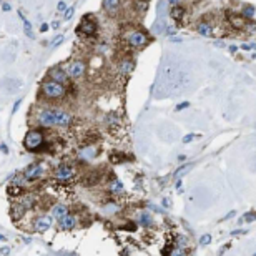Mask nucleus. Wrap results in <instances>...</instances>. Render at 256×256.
I'll list each match as a JSON object with an SVG mask.
<instances>
[{"label": "nucleus", "instance_id": "1", "mask_svg": "<svg viewBox=\"0 0 256 256\" xmlns=\"http://www.w3.org/2000/svg\"><path fill=\"white\" fill-rule=\"evenodd\" d=\"M42 95L47 100H62L67 95V88L63 85H60L58 82H53L48 78L42 83Z\"/></svg>", "mask_w": 256, "mask_h": 256}, {"label": "nucleus", "instance_id": "2", "mask_svg": "<svg viewBox=\"0 0 256 256\" xmlns=\"http://www.w3.org/2000/svg\"><path fill=\"white\" fill-rule=\"evenodd\" d=\"M43 143V133L42 130H30L27 131L25 140H23V145H25L27 150L30 151H37V148H40V145Z\"/></svg>", "mask_w": 256, "mask_h": 256}, {"label": "nucleus", "instance_id": "3", "mask_svg": "<svg viewBox=\"0 0 256 256\" xmlns=\"http://www.w3.org/2000/svg\"><path fill=\"white\" fill-rule=\"evenodd\" d=\"M37 122L43 126L57 125V108H40L37 112Z\"/></svg>", "mask_w": 256, "mask_h": 256}, {"label": "nucleus", "instance_id": "4", "mask_svg": "<svg viewBox=\"0 0 256 256\" xmlns=\"http://www.w3.org/2000/svg\"><path fill=\"white\" fill-rule=\"evenodd\" d=\"M92 15H85L82 23L77 27V34L78 35H85V37H93L97 34V23L95 20H92Z\"/></svg>", "mask_w": 256, "mask_h": 256}, {"label": "nucleus", "instance_id": "5", "mask_svg": "<svg viewBox=\"0 0 256 256\" xmlns=\"http://www.w3.org/2000/svg\"><path fill=\"white\" fill-rule=\"evenodd\" d=\"M65 71H67V75L70 78H82L85 75V71H87V65H85L83 60H73Z\"/></svg>", "mask_w": 256, "mask_h": 256}, {"label": "nucleus", "instance_id": "6", "mask_svg": "<svg viewBox=\"0 0 256 256\" xmlns=\"http://www.w3.org/2000/svg\"><path fill=\"white\" fill-rule=\"evenodd\" d=\"M53 177H55V180L67 183V181H71V180H73V177H75V171H73V168H71L70 165L62 163L58 168H57V170H55Z\"/></svg>", "mask_w": 256, "mask_h": 256}, {"label": "nucleus", "instance_id": "7", "mask_svg": "<svg viewBox=\"0 0 256 256\" xmlns=\"http://www.w3.org/2000/svg\"><path fill=\"white\" fill-rule=\"evenodd\" d=\"M42 175H43V163H32L30 166L25 168L23 178H25V181H34L42 178Z\"/></svg>", "mask_w": 256, "mask_h": 256}, {"label": "nucleus", "instance_id": "8", "mask_svg": "<svg viewBox=\"0 0 256 256\" xmlns=\"http://www.w3.org/2000/svg\"><path fill=\"white\" fill-rule=\"evenodd\" d=\"M147 42H148L147 35L143 32H138V30H135L128 35V45L133 47V48H141V47L147 45Z\"/></svg>", "mask_w": 256, "mask_h": 256}, {"label": "nucleus", "instance_id": "9", "mask_svg": "<svg viewBox=\"0 0 256 256\" xmlns=\"http://www.w3.org/2000/svg\"><path fill=\"white\" fill-rule=\"evenodd\" d=\"M48 75H50V80H53V82H58L60 85H63V87L68 83V75H67V71L63 70V68H60V67L50 68Z\"/></svg>", "mask_w": 256, "mask_h": 256}, {"label": "nucleus", "instance_id": "10", "mask_svg": "<svg viewBox=\"0 0 256 256\" xmlns=\"http://www.w3.org/2000/svg\"><path fill=\"white\" fill-rule=\"evenodd\" d=\"M171 9H170V17L177 22H181L186 15V9L181 5V2H170Z\"/></svg>", "mask_w": 256, "mask_h": 256}, {"label": "nucleus", "instance_id": "11", "mask_svg": "<svg viewBox=\"0 0 256 256\" xmlns=\"http://www.w3.org/2000/svg\"><path fill=\"white\" fill-rule=\"evenodd\" d=\"M50 226H52V216H48V214H40L34 221L35 231H47V230H50Z\"/></svg>", "mask_w": 256, "mask_h": 256}, {"label": "nucleus", "instance_id": "12", "mask_svg": "<svg viewBox=\"0 0 256 256\" xmlns=\"http://www.w3.org/2000/svg\"><path fill=\"white\" fill-rule=\"evenodd\" d=\"M58 223H60V228L62 230H73V228L77 226V220H75V216L73 214H63L62 218L58 220Z\"/></svg>", "mask_w": 256, "mask_h": 256}, {"label": "nucleus", "instance_id": "13", "mask_svg": "<svg viewBox=\"0 0 256 256\" xmlns=\"http://www.w3.org/2000/svg\"><path fill=\"white\" fill-rule=\"evenodd\" d=\"M196 32L200 35H205V37H213V34H214L213 25L208 23V22H200L196 25Z\"/></svg>", "mask_w": 256, "mask_h": 256}, {"label": "nucleus", "instance_id": "14", "mask_svg": "<svg viewBox=\"0 0 256 256\" xmlns=\"http://www.w3.org/2000/svg\"><path fill=\"white\" fill-rule=\"evenodd\" d=\"M17 205L20 206L23 211H25V210H30V208L35 205V198L32 196V195H23V196H22L20 200L17 201Z\"/></svg>", "mask_w": 256, "mask_h": 256}, {"label": "nucleus", "instance_id": "15", "mask_svg": "<svg viewBox=\"0 0 256 256\" xmlns=\"http://www.w3.org/2000/svg\"><path fill=\"white\" fill-rule=\"evenodd\" d=\"M122 123V118L117 112H110V113L105 115V125L106 126H120Z\"/></svg>", "mask_w": 256, "mask_h": 256}, {"label": "nucleus", "instance_id": "16", "mask_svg": "<svg viewBox=\"0 0 256 256\" xmlns=\"http://www.w3.org/2000/svg\"><path fill=\"white\" fill-rule=\"evenodd\" d=\"M67 213H68V206L63 205V203H58V205L52 206V216H53V218L60 220L63 214H67Z\"/></svg>", "mask_w": 256, "mask_h": 256}, {"label": "nucleus", "instance_id": "17", "mask_svg": "<svg viewBox=\"0 0 256 256\" xmlns=\"http://www.w3.org/2000/svg\"><path fill=\"white\" fill-rule=\"evenodd\" d=\"M17 80H12V78H5V80H2V83H0V88L2 90H7L9 93H13L15 90L20 87V83H17V85H12V83H15Z\"/></svg>", "mask_w": 256, "mask_h": 256}, {"label": "nucleus", "instance_id": "18", "mask_svg": "<svg viewBox=\"0 0 256 256\" xmlns=\"http://www.w3.org/2000/svg\"><path fill=\"white\" fill-rule=\"evenodd\" d=\"M120 7H122L120 0H105L103 2V9L106 12H117V10H120Z\"/></svg>", "mask_w": 256, "mask_h": 256}, {"label": "nucleus", "instance_id": "19", "mask_svg": "<svg viewBox=\"0 0 256 256\" xmlns=\"http://www.w3.org/2000/svg\"><path fill=\"white\" fill-rule=\"evenodd\" d=\"M133 62H130V60H123L122 63H120V67H118V71L122 73V75H128V73H131V70H133Z\"/></svg>", "mask_w": 256, "mask_h": 256}, {"label": "nucleus", "instance_id": "20", "mask_svg": "<svg viewBox=\"0 0 256 256\" xmlns=\"http://www.w3.org/2000/svg\"><path fill=\"white\" fill-rule=\"evenodd\" d=\"M97 153H98V151H97V148H95V147H87V148H83V150H80V156L85 158V160L93 158Z\"/></svg>", "mask_w": 256, "mask_h": 256}, {"label": "nucleus", "instance_id": "21", "mask_svg": "<svg viewBox=\"0 0 256 256\" xmlns=\"http://www.w3.org/2000/svg\"><path fill=\"white\" fill-rule=\"evenodd\" d=\"M108 190L115 195H120V193H123V185L120 183V180H112L108 185Z\"/></svg>", "mask_w": 256, "mask_h": 256}, {"label": "nucleus", "instance_id": "22", "mask_svg": "<svg viewBox=\"0 0 256 256\" xmlns=\"http://www.w3.org/2000/svg\"><path fill=\"white\" fill-rule=\"evenodd\" d=\"M255 7L253 5H244L243 7V12H241V17L248 18V20H255Z\"/></svg>", "mask_w": 256, "mask_h": 256}, {"label": "nucleus", "instance_id": "23", "mask_svg": "<svg viewBox=\"0 0 256 256\" xmlns=\"http://www.w3.org/2000/svg\"><path fill=\"white\" fill-rule=\"evenodd\" d=\"M100 180V177H98V173L97 171H93V173H88L87 177H85L83 183L87 186H92V185H97V181Z\"/></svg>", "mask_w": 256, "mask_h": 256}, {"label": "nucleus", "instance_id": "24", "mask_svg": "<svg viewBox=\"0 0 256 256\" xmlns=\"http://www.w3.org/2000/svg\"><path fill=\"white\" fill-rule=\"evenodd\" d=\"M140 223H141L145 228L153 226V218H151V214L150 213H141L140 214Z\"/></svg>", "mask_w": 256, "mask_h": 256}, {"label": "nucleus", "instance_id": "25", "mask_svg": "<svg viewBox=\"0 0 256 256\" xmlns=\"http://www.w3.org/2000/svg\"><path fill=\"white\" fill-rule=\"evenodd\" d=\"M230 22L233 23L235 28H243V27H244V18L241 17V15H231Z\"/></svg>", "mask_w": 256, "mask_h": 256}, {"label": "nucleus", "instance_id": "26", "mask_svg": "<svg viewBox=\"0 0 256 256\" xmlns=\"http://www.w3.org/2000/svg\"><path fill=\"white\" fill-rule=\"evenodd\" d=\"M18 15H20V12H18ZM22 17V15H20ZM22 20H23V27H25V34H27V37L28 38H34L35 35H34V32H32V23H30L28 20H27L25 17H22Z\"/></svg>", "mask_w": 256, "mask_h": 256}, {"label": "nucleus", "instance_id": "27", "mask_svg": "<svg viewBox=\"0 0 256 256\" xmlns=\"http://www.w3.org/2000/svg\"><path fill=\"white\" fill-rule=\"evenodd\" d=\"M168 256H188V253H186L185 248H171L170 249V253H168Z\"/></svg>", "mask_w": 256, "mask_h": 256}, {"label": "nucleus", "instance_id": "28", "mask_svg": "<svg viewBox=\"0 0 256 256\" xmlns=\"http://www.w3.org/2000/svg\"><path fill=\"white\" fill-rule=\"evenodd\" d=\"M177 241H178V248H186V246H188V238L183 236V235H178Z\"/></svg>", "mask_w": 256, "mask_h": 256}, {"label": "nucleus", "instance_id": "29", "mask_svg": "<svg viewBox=\"0 0 256 256\" xmlns=\"http://www.w3.org/2000/svg\"><path fill=\"white\" fill-rule=\"evenodd\" d=\"M201 136V135H195V133H188L186 136H183V143H190V141H193V140H198Z\"/></svg>", "mask_w": 256, "mask_h": 256}, {"label": "nucleus", "instance_id": "30", "mask_svg": "<svg viewBox=\"0 0 256 256\" xmlns=\"http://www.w3.org/2000/svg\"><path fill=\"white\" fill-rule=\"evenodd\" d=\"M9 193L13 195V196H17V195H22L23 191H22V186H15V185H13V186H10V188H9Z\"/></svg>", "mask_w": 256, "mask_h": 256}, {"label": "nucleus", "instance_id": "31", "mask_svg": "<svg viewBox=\"0 0 256 256\" xmlns=\"http://www.w3.org/2000/svg\"><path fill=\"white\" fill-rule=\"evenodd\" d=\"M73 13H75V7H68V9L65 10V15H63V18H65V20H70V18L73 17Z\"/></svg>", "mask_w": 256, "mask_h": 256}, {"label": "nucleus", "instance_id": "32", "mask_svg": "<svg viewBox=\"0 0 256 256\" xmlns=\"http://www.w3.org/2000/svg\"><path fill=\"white\" fill-rule=\"evenodd\" d=\"M190 168H191V165H183L181 168H178L177 171H175V177H178V178H180V175H181V173H185L186 170H190Z\"/></svg>", "mask_w": 256, "mask_h": 256}, {"label": "nucleus", "instance_id": "33", "mask_svg": "<svg viewBox=\"0 0 256 256\" xmlns=\"http://www.w3.org/2000/svg\"><path fill=\"white\" fill-rule=\"evenodd\" d=\"M200 243H201L203 246H206V244H210V243H211V236H210V235H203L201 238H200Z\"/></svg>", "mask_w": 256, "mask_h": 256}, {"label": "nucleus", "instance_id": "34", "mask_svg": "<svg viewBox=\"0 0 256 256\" xmlns=\"http://www.w3.org/2000/svg\"><path fill=\"white\" fill-rule=\"evenodd\" d=\"M243 221H248V223L255 221V211H249V213H246V214H244Z\"/></svg>", "mask_w": 256, "mask_h": 256}, {"label": "nucleus", "instance_id": "35", "mask_svg": "<svg viewBox=\"0 0 256 256\" xmlns=\"http://www.w3.org/2000/svg\"><path fill=\"white\" fill-rule=\"evenodd\" d=\"M67 9H68L67 2H63V0H62V2H58V4H57V10H58V12H65Z\"/></svg>", "mask_w": 256, "mask_h": 256}, {"label": "nucleus", "instance_id": "36", "mask_svg": "<svg viewBox=\"0 0 256 256\" xmlns=\"http://www.w3.org/2000/svg\"><path fill=\"white\" fill-rule=\"evenodd\" d=\"M188 106H190L188 101H181V103H178V105H177V108H175V110H177V112H181V110L188 108Z\"/></svg>", "mask_w": 256, "mask_h": 256}, {"label": "nucleus", "instance_id": "37", "mask_svg": "<svg viewBox=\"0 0 256 256\" xmlns=\"http://www.w3.org/2000/svg\"><path fill=\"white\" fill-rule=\"evenodd\" d=\"M135 7L140 10H147L148 9V4H145V2H135Z\"/></svg>", "mask_w": 256, "mask_h": 256}, {"label": "nucleus", "instance_id": "38", "mask_svg": "<svg viewBox=\"0 0 256 256\" xmlns=\"http://www.w3.org/2000/svg\"><path fill=\"white\" fill-rule=\"evenodd\" d=\"M62 42H63V37H62V35H57V37L53 38V42H52V45H53V47H57V45H60Z\"/></svg>", "mask_w": 256, "mask_h": 256}, {"label": "nucleus", "instance_id": "39", "mask_svg": "<svg viewBox=\"0 0 256 256\" xmlns=\"http://www.w3.org/2000/svg\"><path fill=\"white\" fill-rule=\"evenodd\" d=\"M166 34L173 37V35L177 34V28H175V27H168V28H166Z\"/></svg>", "mask_w": 256, "mask_h": 256}, {"label": "nucleus", "instance_id": "40", "mask_svg": "<svg viewBox=\"0 0 256 256\" xmlns=\"http://www.w3.org/2000/svg\"><path fill=\"white\" fill-rule=\"evenodd\" d=\"M0 150H2V153H5V155L9 153V147H7L5 143H2V145H0Z\"/></svg>", "mask_w": 256, "mask_h": 256}, {"label": "nucleus", "instance_id": "41", "mask_svg": "<svg viewBox=\"0 0 256 256\" xmlns=\"http://www.w3.org/2000/svg\"><path fill=\"white\" fill-rule=\"evenodd\" d=\"M40 32H48V23H42V27H40Z\"/></svg>", "mask_w": 256, "mask_h": 256}, {"label": "nucleus", "instance_id": "42", "mask_svg": "<svg viewBox=\"0 0 256 256\" xmlns=\"http://www.w3.org/2000/svg\"><path fill=\"white\" fill-rule=\"evenodd\" d=\"M2 9H4V10H5V12H9V10H10V9H12V7H10V4H7V2H5V4H4V5H2Z\"/></svg>", "mask_w": 256, "mask_h": 256}, {"label": "nucleus", "instance_id": "43", "mask_svg": "<svg viewBox=\"0 0 256 256\" xmlns=\"http://www.w3.org/2000/svg\"><path fill=\"white\" fill-rule=\"evenodd\" d=\"M20 103H22V100H20V98H18V100L15 101V105H13V112H17V108H18V106H20Z\"/></svg>", "mask_w": 256, "mask_h": 256}, {"label": "nucleus", "instance_id": "44", "mask_svg": "<svg viewBox=\"0 0 256 256\" xmlns=\"http://www.w3.org/2000/svg\"><path fill=\"white\" fill-rule=\"evenodd\" d=\"M58 27H60V22H57V20L52 22V28H58Z\"/></svg>", "mask_w": 256, "mask_h": 256}, {"label": "nucleus", "instance_id": "45", "mask_svg": "<svg viewBox=\"0 0 256 256\" xmlns=\"http://www.w3.org/2000/svg\"><path fill=\"white\" fill-rule=\"evenodd\" d=\"M233 216H235V211H230V213L225 216V220H230V218H233Z\"/></svg>", "mask_w": 256, "mask_h": 256}, {"label": "nucleus", "instance_id": "46", "mask_svg": "<svg viewBox=\"0 0 256 256\" xmlns=\"http://www.w3.org/2000/svg\"><path fill=\"white\" fill-rule=\"evenodd\" d=\"M0 255H9V248H2V249H0Z\"/></svg>", "mask_w": 256, "mask_h": 256}, {"label": "nucleus", "instance_id": "47", "mask_svg": "<svg viewBox=\"0 0 256 256\" xmlns=\"http://www.w3.org/2000/svg\"><path fill=\"white\" fill-rule=\"evenodd\" d=\"M161 205H163V206H165V208H168V206H170V201H168L166 198H165L163 201H161Z\"/></svg>", "mask_w": 256, "mask_h": 256}, {"label": "nucleus", "instance_id": "48", "mask_svg": "<svg viewBox=\"0 0 256 256\" xmlns=\"http://www.w3.org/2000/svg\"><path fill=\"white\" fill-rule=\"evenodd\" d=\"M171 40H173V42H177V43L181 42V38H178V37H171Z\"/></svg>", "mask_w": 256, "mask_h": 256}]
</instances>
